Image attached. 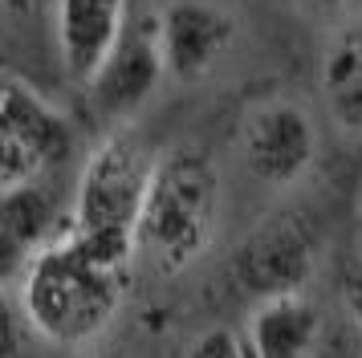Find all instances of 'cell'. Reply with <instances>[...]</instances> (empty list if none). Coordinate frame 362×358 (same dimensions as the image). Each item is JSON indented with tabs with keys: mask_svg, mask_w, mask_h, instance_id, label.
Returning a JSON list of instances; mask_svg holds the SVG:
<instances>
[{
	"mask_svg": "<svg viewBox=\"0 0 362 358\" xmlns=\"http://www.w3.org/2000/svg\"><path fill=\"white\" fill-rule=\"evenodd\" d=\"M17 293L37 338L53 346H90L122 309L127 269L94 257L78 236L62 232L25 265Z\"/></svg>",
	"mask_w": 362,
	"mask_h": 358,
	"instance_id": "obj_1",
	"label": "cell"
},
{
	"mask_svg": "<svg viewBox=\"0 0 362 358\" xmlns=\"http://www.w3.org/2000/svg\"><path fill=\"white\" fill-rule=\"evenodd\" d=\"M216 220H220V171L204 146L180 143L155 159L134 253H143L159 273L175 277L212 248Z\"/></svg>",
	"mask_w": 362,
	"mask_h": 358,
	"instance_id": "obj_2",
	"label": "cell"
},
{
	"mask_svg": "<svg viewBox=\"0 0 362 358\" xmlns=\"http://www.w3.org/2000/svg\"><path fill=\"white\" fill-rule=\"evenodd\" d=\"M155 159L159 155H151L131 127H115L90 151L74 187V212L66 232L118 269H127L134 257L139 216L147 204Z\"/></svg>",
	"mask_w": 362,
	"mask_h": 358,
	"instance_id": "obj_3",
	"label": "cell"
},
{
	"mask_svg": "<svg viewBox=\"0 0 362 358\" xmlns=\"http://www.w3.org/2000/svg\"><path fill=\"white\" fill-rule=\"evenodd\" d=\"M317 257H322V232L305 208H281L269 212L261 224H252L245 241L232 253V285L252 297V301H269V297H289V293H305V285L317 273Z\"/></svg>",
	"mask_w": 362,
	"mask_h": 358,
	"instance_id": "obj_4",
	"label": "cell"
},
{
	"mask_svg": "<svg viewBox=\"0 0 362 358\" xmlns=\"http://www.w3.org/2000/svg\"><path fill=\"white\" fill-rule=\"evenodd\" d=\"M74 127L25 81L0 86V187L37 183L69 159Z\"/></svg>",
	"mask_w": 362,
	"mask_h": 358,
	"instance_id": "obj_5",
	"label": "cell"
},
{
	"mask_svg": "<svg viewBox=\"0 0 362 358\" xmlns=\"http://www.w3.org/2000/svg\"><path fill=\"white\" fill-rule=\"evenodd\" d=\"M317 159V127L289 98L257 102L240 122V163L264 187H293Z\"/></svg>",
	"mask_w": 362,
	"mask_h": 358,
	"instance_id": "obj_6",
	"label": "cell"
},
{
	"mask_svg": "<svg viewBox=\"0 0 362 358\" xmlns=\"http://www.w3.org/2000/svg\"><path fill=\"white\" fill-rule=\"evenodd\" d=\"M163 78L167 69L163 57H159V41H155V21L127 25L118 45L106 53V62L94 69V78L86 81L90 110L98 114L106 127H127L155 98Z\"/></svg>",
	"mask_w": 362,
	"mask_h": 358,
	"instance_id": "obj_7",
	"label": "cell"
},
{
	"mask_svg": "<svg viewBox=\"0 0 362 358\" xmlns=\"http://www.w3.org/2000/svg\"><path fill=\"white\" fill-rule=\"evenodd\" d=\"M155 41L167 78L199 81L236 45V16L216 0H167L155 16Z\"/></svg>",
	"mask_w": 362,
	"mask_h": 358,
	"instance_id": "obj_8",
	"label": "cell"
},
{
	"mask_svg": "<svg viewBox=\"0 0 362 358\" xmlns=\"http://www.w3.org/2000/svg\"><path fill=\"white\" fill-rule=\"evenodd\" d=\"M127 25V0H53V37L69 78L78 86L94 78Z\"/></svg>",
	"mask_w": 362,
	"mask_h": 358,
	"instance_id": "obj_9",
	"label": "cell"
},
{
	"mask_svg": "<svg viewBox=\"0 0 362 358\" xmlns=\"http://www.w3.org/2000/svg\"><path fill=\"white\" fill-rule=\"evenodd\" d=\"M57 228V200L53 192L37 183L0 187V285L25 273V265L62 232Z\"/></svg>",
	"mask_w": 362,
	"mask_h": 358,
	"instance_id": "obj_10",
	"label": "cell"
},
{
	"mask_svg": "<svg viewBox=\"0 0 362 358\" xmlns=\"http://www.w3.org/2000/svg\"><path fill=\"white\" fill-rule=\"evenodd\" d=\"M248 358H313L322 346V309L305 293L269 297L245 322Z\"/></svg>",
	"mask_w": 362,
	"mask_h": 358,
	"instance_id": "obj_11",
	"label": "cell"
},
{
	"mask_svg": "<svg viewBox=\"0 0 362 358\" xmlns=\"http://www.w3.org/2000/svg\"><path fill=\"white\" fill-rule=\"evenodd\" d=\"M322 102H326L329 122L342 134H362V21L346 25L334 41H329L326 57H322Z\"/></svg>",
	"mask_w": 362,
	"mask_h": 358,
	"instance_id": "obj_12",
	"label": "cell"
},
{
	"mask_svg": "<svg viewBox=\"0 0 362 358\" xmlns=\"http://www.w3.org/2000/svg\"><path fill=\"white\" fill-rule=\"evenodd\" d=\"M33 338L37 334H33V325H29L25 306H21V293L0 285V358H25Z\"/></svg>",
	"mask_w": 362,
	"mask_h": 358,
	"instance_id": "obj_13",
	"label": "cell"
},
{
	"mask_svg": "<svg viewBox=\"0 0 362 358\" xmlns=\"http://www.w3.org/2000/svg\"><path fill=\"white\" fill-rule=\"evenodd\" d=\"M187 358H248V346H245V330H228V325H212L204 330Z\"/></svg>",
	"mask_w": 362,
	"mask_h": 358,
	"instance_id": "obj_14",
	"label": "cell"
},
{
	"mask_svg": "<svg viewBox=\"0 0 362 358\" xmlns=\"http://www.w3.org/2000/svg\"><path fill=\"white\" fill-rule=\"evenodd\" d=\"M342 301H346V318H350V325L358 330V338H362V260L350 269V273H346Z\"/></svg>",
	"mask_w": 362,
	"mask_h": 358,
	"instance_id": "obj_15",
	"label": "cell"
},
{
	"mask_svg": "<svg viewBox=\"0 0 362 358\" xmlns=\"http://www.w3.org/2000/svg\"><path fill=\"white\" fill-rule=\"evenodd\" d=\"M297 4L313 16H342V13H350L358 0H297Z\"/></svg>",
	"mask_w": 362,
	"mask_h": 358,
	"instance_id": "obj_16",
	"label": "cell"
},
{
	"mask_svg": "<svg viewBox=\"0 0 362 358\" xmlns=\"http://www.w3.org/2000/svg\"><path fill=\"white\" fill-rule=\"evenodd\" d=\"M0 4H4L8 13H33V8L41 4V0H0Z\"/></svg>",
	"mask_w": 362,
	"mask_h": 358,
	"instance_id": "obj_17",
	"label": "cell"
},
{
	"mask_svg": "<svg viewBox=\"0 0 362 358\" xmlns=\"http://www.w3.org/2000/svg\"><path fill=\"white\" fill-rule=\"evenodd\" d=\"M94 358H122V354H94Z\"/></svg>",
	"mask_w": 362,
	"mask_h": 358,
	"instance_id": "obj_18",
	"label": "cell"
}]
</instances>
